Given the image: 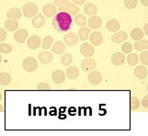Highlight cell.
<instances>
[{"instance_id": "40", "label": "cell", "mask_w": 148, "mask_h": 136, "mask_svg": "<svg viewBox=\"0 0 148 136\" xmlns=\"http://www.w3.org/2000/svg\"><path fill=\"white\" fill-rule=\"evenodd\" d=\"M6 38H7V31H6V29L0 28V42H3Z\"/></svg>"}, {"instance_id": "26", "label": "cell", "mask_w": 148, "mask_h": 136, "mask_svg": "<svg viewBox=\"0 0 148 136\" xmlns=\"http://www.w3.org/2000/svg\"><path fill=\"white\" fill-rule=\"evenodd\" d=\"M131 37L134 41H141L144 37V31L141 29L140 28H135L131 31Z\"/></svg>"}, {"instance_id": "12", "label": "cell", "mask_w": 148, "mask_h": 136, "mask_svg": "<svg viewBox=\"0 0 148 136\" xmlns=\"http://www.w3.org/2000/svg\"><path fill=\"white\" fill-rule=\"evenodd\" d=\"M38 59L42 64H48L53 61V53H51L49 51H42V53H40Z\"/></svg>"}, {"instance_id": "33", "label": "cell", "mask_w": 148, "mask_h": 136, "mask_svg": "<svg viewBox=\"0 0 148 136\" xmlns=\"http://www.w3.org/2000/svg\"><path fill=\"white\" fill-rule=\"evenodd\" d=\"M42 45L43 50L50 49L51 47H52V45H53V37L50 36V35H48V36H45Z\"/></svg>"}, {"instance_id": "5", "label": "cell", "mask_w": 148, "mask_h": 136, "mask_svg": "<svg viewBox=\"0 0 148 136\" xmlns=\"http://www.w3.org/2000/svg\"><path fill=\"white\" fill-rule=\"evenodd\" d=\"M80 53L86 58H89L94 54L95 50H94V47L92 46V44L85 42V43H82V45L80 46Z\"/></svg>"}, {"instance_id": "9", "label": "cell", "mask_w": 148, "mask_h": 136, "mask_svg": "<svg viewBox=\"0 0 148 136\" xmlns=\"http://www.w3.org/2000/svg\"><path fill=\"white\" fill-rule=\"evenodd\" d=\"M40 44H42V40H40V38L37 36V35L30 36L27 41V45L30 50L38 49L40 46Z\"/></svg>"}, {"instance_id": "31", "label": "cell", "mask_w": 148, "mask_h": 136, "mask_svg": "<svg viewBox=\"0 0 148 136\" xmlns=\"http://www.w3.org/2000/svg\"><path fill=\"white\" fill-rule=\"evenodd\" d=\"M72 62H73V55L70 53H65L63 55L62 58H61V64H62L64 66L70 65Z\"/></svg>"}, {"instance_id": "36", "label": "cell", "mask_w": 148, "mask_h": 136, "mask_svg": "<svg viewBox=\"0 0 148 136\" xmlns=\"http://www.w3.org/2000/svg\"><path fill=\"white\" fill-rule=\"evenodd\" d=\"M121 51L123 53H131L132 51V45L130 42H124L121 45Z\"/></svg>"}, {"instance_id": "28", "label": "cell", "mask_w": 148, "mask_h": 136, "mask_svg": "<svg viewBox=\"0 0 148 136\" xmlns=\"http://www.w3.org/2000/svg\"><path fill=\"white\" fill-rule=\"evenodd\" d=\"M134 49L136 50V51H138V52L147 50L148 49V41H146V40H141V41H137L134 43Z\"/></svg>"}, {"instance_id": "23", "label": "cell", "mask_w": 148, "mask_h": 136, "mask_svg": "<svg viewBox=\"0 0 148 136\" xmlns=\"http://www.w3.org/2000/svg\"><path fill=\"white\" fill-rule=\"evenodd\" d=\"M65 51V44L61 41L55 42L53 45V52L56 54H62Z\"/></svg>"}, {"instance_id": "27", "label": "cell", "mask_w": 148, "mask_h": 136, "mask_svg": "<svg viewBox=\"0 0 148 136\" xmlns=\"http://www.w3.org/2000/svg\"><path fill=\"white\" fill-rule=\"evenodd\" d=\"M84 11L88 16H93V15L97 14V12H98V8L92 3H88L84 7Z\"/></svg>"}, {"instance_id": "11", "label": "cell", "mask_w": 148, "mask_h": 136, "mask_svg": "<svg viewBox=\"0 0 148 136\" xmlns=\"http://www.w3.org/2000/svg\"><path fill=\"white\" fill-rule=\"evenodd\" d=\"M64 42L67 46H75L78 42V36L75 33L69 32L64 36Z\"/></svg>"}, {"instance_id": "24", "label": "cell", "mask_w": 148, "mask_h": 136, "mask_svg": "<svg viewBox=\"0 0 148 136\" xmlns=\"http://www.w3.org/2000/svg\"><path fill=\"white\" fill-rule=\"evenodd\" d=\"M90 35V28H88V27H83L82 29H80L78 31V39H80L81 41H86V40L88 39Z\"/></svg>"}, {"instance_id": "16", "label": "cell", "mask_w": 148, "mask_h": 136, "mask_svg": "<svg viewBox=\"0 0 148 136\" xmlns=\"http://www.w3.org/2000/svg\"><path fill=\"white\" fill-rule=\"evenodd\" d=\"M88 24L90 29H99L101 26L102 21L99 16H95V15H93V16H91L88 21Z\"/></svg>"}, {"instance_id": "34", "label": "cell", "mask_w": 148, "mask_h": 136, "mask_svg": "<svg viewBox=\"0 0 148 136\" xmlns=\"http://www.w3.org/2000/svg\"><path fill=\"white\" fill-rule=\"evenodd\" d=\"M12 52V46L8 43H0V53H10Z\"/></svg>"}, {"instance_id": "48", "label": "cell", "mask_w": 148, "mask_h": 136, "mask_svg": "<svg viewBox=\"0 0 148 136\" xmlns=\"http://www.w3.org/2000/svg\"><path fill=\"white\" fill-rule=\"evenodd\" d=\"M2 99V95H1V93H0V100Z\"/></svg>"}, {"instance_id": "37", "label": "cell", "mask_w": 148, "mask_h": 136, "mask_svg": "<svg viewBox=\"0 0 148 136\" xmlns=\"http://www.w3.org/2000/svg\"><path fill=\"white\" fill-rule=\"evenodd\" d=\"M124 6L128 9H134L137 6V0H124Z\"/></svg>"}, {"instance_id": "8", "label": "cell", "mask_w": 148, "mask_h": 136, "mask_svg": "<svg viewBox=\"0 0 148 136\" xmlns=\"http://www.w3.org/2000/svg\"><path fill=\"white\" fill-rule=\"evenodd\" d=\"M88 80L91 85H99L102 80V75L99 71L92 70L88 75Z\"/></svg>"}, {"instance_id": "47", "label": "cell", "mask_w": 148, "mask_h": 136, "mask_svg": "<svg viewBox=\"0 0 148 136\" xmlns=\"http://www.w3.org/2000/svg\"><path fill=\"white\" fill-rule=\"evenodd\" d=\"M2 63V56H1V54H0V64Z\"/></svg>"}, {"instance_id": "22", "label": "cell", "mask_w": 148, "mask_h": 136, "mask_svg": "<svg viewBox=\"0 0 148 136\" xmlns=\"http://www.w3.org/2000/svg\"><path fill=\"white\" fill-rule=\"evenodd\" d=\"M5 28H6L8 31H15L18 28V22L17 19L8 18V21L5 22Z\"/></svg>"}, {"instance_id": "38", "label": "cell", "mask_w": 148, "mask_h": 136, "mask_svg": "<svg viewBox=\"0 0 148 136\" xmlns=\"http://www.w3.org/2000/svg\"><path fill=\"white\" fill-rule=\"evenodd\" d=\"M139 59L144 65H148V51H144L143 53H141Z\"/></svg>"}, {"instance_id": "15", "label": "cell", "mask_w": 148, "mask_h": 136, "mask_svg": "<svg viewBox=\"0 0 148 136\" xmlns=\"http://www.w3.org/2000/svg\"><path fill=\"white\" fill-rule=\"evenodd\" d=\"M127 38H128V35H127L125 31H117L112 35L111 41L114 43H121L125 42Z\"/></svg>"}, {"instance_id": "3", "label": "cell", "mask_w": 148, "mask_h": 136, "mask_svg": "<svg viewBox=\"0 0 148 136\" xmlns=\"http://www.w3.org/2000/svg\"><path fill=\"white\" fill-rule=\"evenodd\" d=\"M38 66V62L37 60L34 57H27L24 59V61L22 63V67L25 71H27L29 73L34 72L37 69Z\"/></svg>"}, {"instance_id": "35", "label": "cell", "mask_w": 148, "mask_h": 136, "mask_svg": "<svg viewBox=\"0 0 148 136\" xmlns=\"http://www.w3.org/2000/svg\"><path fill=\"white\" fill-rule=\"evenodd\" d=\"M140 106V101L139 99L135 98V97H132L131 98V102H130V107L132 110H135L139 108Z\"/></svg>"}, {"instance_id": "32", "label": "cell", "mask_w": 148, "mask_h": 136, "mask_svg": "<svg viewBox=\"0 0 148 136\" xmlns=\"http://www.w3.org/2000/svg\"><path fill=\"white\" fill-rule=\"evenodd\" d=\"M139 62V56L136 53H129L128 57H127V63L129 65H136L137 63Z\"/></svg>"}, {"instance_id": "49", "label": "cell", "mask_w": 148, "mask_h": 136, "mask_svg": "<svg viewBox=\"0 0 148 136\" xmlns=\"http://www.w3.org/2000/svg\"><path fill=\"white\" fill-rule=\"evenodd\" d=\"M146 90H147V91H148V85H147V87H146Z\"/></svg>"}, {"instance_id": "43", "label": "cell", "mask_w": 148, "mask_h": 136, "mask_svg": "<svg viewBox=\"0 0 148 136\" xmlns=\"http://www.w3.org/2000/svg\"><path fill=\"white\" fill-rule=\"evenodd\" d=\"M73 3H75V5H83V4H85V2L86 1V0H71Z\"/></svg>"}, {"instance_id": "29", "label": "cell", "mask_w": 148, "mask_h": 136, "mask_svg": "<svg viewBox=\"0 0 148 136\" xmlns=\"http://www.w3.org/2000/svg\"><path fill=\"white\" fill-rule=\"evenodd\" d=\"M75 22L80 27H85L88 24V19L82 14H76L75 17Z\"/></svg>"}, {"instance_id": "46", "label": "cell", "mask_w": 148, "mask_h": 136, "mask_svg": "<svg viewBox=\"0 0 148 136\" xmlns=\"http://www.w3.org/2000/svg\"><path fill=\"white\" fill-rule=\"evenodd\" d=\"M4 107H3V105H0V112H4Z\"/></svg>"}, {"instance_id": "17", "label": "cell", "mask_w": 148, "mask_h": 136, "mask_svg": "<svg viewBox=\"0 0 148 136\" xmlns=\"http://www.w3.org/2000/svg\"><path fill=\"white\" fill-rule=\"evenodd\" d=\"M52 79L55 84H62L65 80V74L62 70H56L52 74Z\"/></svg>"}, {"instance_id": "10", "label": "cell", "mask_w": 148, "mask_h": 136, "mask_svg": "<svg viewBox=\"0 0 148 136\" xmlns=\"http://www.w3.org/2000/svg\"><path fill=\"white\" fill-rule=\"evenodd\" d=\"M28 36H29V34H28V31H26V29H18V31L15 32L14 39L18 43H24L27 41Z\"/></svg>"}, {"instance_id": "19", "label": "cell", "mask_w": 148, "mask_h": 136, "mask_svg": "<svg viewBox=\"0 0 148 136\" xmlns=\"http://www.w3.org/2000/svg\"><path fill=\"white\" fill-rule=\"evenodd\" d=\"M134 75L138 79H145L147 75V69L144 65H138L134 69Z\"/></svg>"}, {"instance_id": "4", "label": "cell", "mask_w": 148, "mask_h": 136, "mask_svg": "<svg viewBox=\"0 0 148 136\" xmlns=\"http://www.w3.org/2000/svg\"><path fill=\"white\" fill-rule=\"evenodd\" d=\"M59 11H64L75 16L79 12V8L73 2H67L64 6L59 7Z\"/></svg>"}, {"instance_id": "30", "label": "cell", "mask_w": 148, "mask_h": 136, "mask_svg": "<svg viewBox=\"0 0 148 136\" xmlns=\"http://www.w3.org/2000/svg\"><path fill=\"white\" fill-rule=\"evenodd\" d=\"M11 82V75L8 73L3 72L0 74V85H7Z\"/></svg>"}, {"instance_id": "45", "label": "cell", "mask_w": 148, "mask_h": 136, "mask_svg": "<svg viewBox=\"0 0 148 136\" xmlns=\"http://www.w3.org/2000/svg\"><path fill=\"white\" fill-rule=\"evenodd\" d=\"M142 4L145 7H148V0H141Z\"/></svg>"}, {"instance_id": "39", "label": "cell", "mask_w": 148, "mask_h": 136, "mask_svg": "<svg viewBox=\"0 0 148 136\" xmlns=\"http://www.w3.org/2000/svg\"><path fill=\"white\" fill-rule=\"evenodd\" d=\"M37 89L38 90H49L50 85L46 83H40L37 85Z\"/></svg>"}, {"instance_id": "41", "label": "cell", "mask_w": 148, "mask_h": 136, "mask_svg": "<svg viewBox=\"0 0 148 136\" xmlns=\"http://www.w3.org/2000/svg\"><path fill=\"white\" fill-rule=\"evenodd\" d=\"M54 5L57 7H62L64 5H65L67 2H69V0H53Z\"/></svg>"}, {"instance_id": "20", "label": "cell", "mask_w": 148, "mask_h": 136, "mask_svg": "<svg viewBox=\"0 0 148 136\" xmlns=\"http://www.w3.org/2000/svg\"><path fill=\"white\" fill-rule=\"evenodd\" d=\"M120 28H121V24L117 19H110V21L107 22V29H108L109 31L117 32L119 31Z\"/></svg>"}, {"instance_id": "6", "label": "cell", "mask_w": 148, "mask_h": 136, "mask_svg": "<svg viewBox=\"0 0 148 136\" xmlns=\"http://www.w3.org/2000/svg\"><path fill=\"white\" fill-rule=\"evenodd\" d=\"M103 42V35L99 31H93L89 35V42L94 46H99Z\"/></svg>"}, {"instance_id": "14", "label": "cell", "mask_w": 148, "mask_h": 136, "mask_svg": "<svg viewBox=\"0 0 148 136\" xmlns=\"http://www.w3.org/2000/svg\"><path fill=\"white\" fill-rule=\"evenodd\" d=\"M111 62L116 66H121L125 62V55L122 53H115L111 56Z\"/></svg>"}, {"instance_id": "1", "label": "cell", "mask_w": 148, "mask_h": 136, "mask_svg": "<svg viewBox=\"0 0 148 136\" xmlns=\"http://www.w3.org/2000/svg\"><path fill=\"white\" fill-rule=\"evenodd\" d=\"M72 22L73 19L71 15L64 11H60L58 14H55L53 19V27L59 32H66L69 31L72 26Z\"/></svg>"}, {"instance_id": "21", "label": "cell", "mask_w": 148, "mask_h": 136, "mask_svg": "<svg viewBox=\"0 0 148 136\" xmlns=\"http://www.w3.org/2000/svg\"><path fill=\"white\" fill-rule=\"evenodd\" d=\"M7 16L8 18H12V19H18L21 18L22 16V11L20 10L18 8H13L11 9H9L7 13Z\"/></svg>"}, {"instance_id": "42", "label": "cell", "mask_w": 148, "mask_h": 136, "mask_svg": "<svg viewBox=\"0 0 148 136\" xmlns=\"http://www.w3.org/2000/svg\"><path fill=\"white\" fill-rule=\"evenodd\" d=\"M142 105L144 106L145 109H148V95L145 96L144 98L142 100Z\"/></svg>"}, {"instance_id": "18", "label": "cell", "mask_w": 148, "mask_h": 136, "mask_svg": "<svg viewBox=\"0 0 148 136\" xmlns=\"http://www.w3.org/2000/svg\"><path fill=\"white\" fill-rule=\"evenodd\" d=\"M45 23V18L43 14H37L36 16L33 17L32 18V25L34 28L40 29L42 28Z\"/></svg>"}, {"instance_id": "2", "label": "cell", "mask_w": 148, "mask_h": 136, "mask_svg": "<svg viewBox=\"0 0 148 136\" xmlns=\"http://www.w3.org/2000/svg\"><path fill=\"white\" fill-rule=\"evenodd\" d=\"M22 14L26 18H33L38 14V7L33 3H27L22 8Z\"/></svg>"}, {"instance_id": "50", "label": "cell", "mask_w": 148, "mask_h": 136, "mask_svg": "<svg viewBox=\"0 0 148 136\" xmlns=\"http://www.w3.org/2000/svg\"><path fill=\"white\" fill-rule=\"evenodd\" d=\"M147 14H148V11H147Z\"/></svg>"}, {"instance_id": "25", "label": "cell", "mask_w": 148, "mask_h": 136, "mask_svg": "<svg viewBox=\"0 0 148 136\" xmlns=\"http://www.w3.org/2000/svg\"><path fill=\"white\" fill-rule=\"evenodd\" d=\"M66 75H67L69 79L74 80L77 78V77L79 75V70L75 66H69L67 70H66Z\"/></svg>"}, {"instance_id": "7", "label": "cell", "mask_w": 148, "mask_h": 136, "mask_svg": "<svg viewBox=\"0 0 148 136\" xmlns=\"http://www.w3.org/2000/svg\"><path fill=\"white\" fill-rule=\"evenodd\" d=\"M97 66V63L94 59L91 58H86L85 60H83L82 64H81V67H82V70L85 72H90L94 70Z\"/></svg>"}, {"instance_id": "44", "label": "cell", "mask_w": 148, "mask_h": 136, "mask_svg": "<svg viewBox=\"0 0 148 136\" xmlns=\"http://www.w3.org/2000/svg\"><path fill=\"white\" fill-rule=\"evenodd\" d=\"M144 33H145L148 36V23L145 24V26H144Z\"/></svg>"}, {"instance_id": "13", "label": "cell", "mask_w": 148, "mask_h": 136, "mask_svg": "<svg viewBox=\"0 0 148 136\" xmlns=\"http://www.w3.org/2000/svg\"><path fill=\"white\" fill-rule=\"evenodd\" d=\"M56 12H57V8L53 4H46L42 8V14L47 18H52L55 16Z\"/></svg>"}]
</instances>
